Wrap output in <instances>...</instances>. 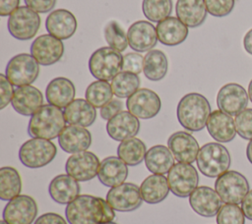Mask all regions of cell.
Instances as JSON below:
<instances>
[{"mask_svg": "<svg viewBox=\"0 0 252 224\" xmlns=\"http://www.w3.org/2000/svg\"><path fill=\"white\" fill-rule=\"evenodd\" d=\"M66 127L64 112L51 104L42 105L30 119L28 133L32 138L53 140Z\"/></svg>", "mask_w": 252, "mask_h": 224, "instance_id": "3957f363", "label": "cell"}, {"mask_svg": "<svg viewBox=\"0 0 252 224\" xmlns=\"http://www.w3.org/2000/svg\"><path fill=\"white\" fill-rule=\"evenodd\" d=\"M123 56L116 49L105 46L96 49L89 59L91 74L99 81H110L122 71Z\"/></svg>", "mask_w": 252, "mask_h": 224, "instance_id": "8992f818", "label": "cell"}, {"mask_svg": "<svg viewBox=\"0 0 252 224\" xmlns=\"http://www.w3.org/2000/svg\"><path fill=\"white\" fill-rule=\"evenodd\" d=\"M170 189L167 178L163 175L153 174L148 176L141 184L140 193L144 201L156 204L162 201L168 195Z\"/></svg>", "mask_w": 252, "mask_h": 224, "instance_id": "4dcf8cb0", "label": "cell"}, {"mask_svg": "<svg viewBox=\"0 0 252 224\" xmlns=\"http://www.w3.org/2000/svg\"><path fill=\"white\" fill-rule=\"evenodd\" d=\"M248 93L245 88L235 83H229L220 87L217 95V104L220 110L236 116L246 109L248 105Z\"/></svg>", "mask_w": 252, "mask_h": 224, "instance_id": "2e32d148", "label": "cell"}, {"mask_svg": "<svg viewBox=\"0 0 252 224\" xmlns=\"http://www.w3.org/2000/svg\"><path fill=\"white\" fill-rule=\"evenodd\" d=\"M77 20L73 13L65 9L52 11L45 20V28L49 34L65 40L74 35L77 29Z\"/></svg>", "mask_w": 252, "mask_h": 224, "instance_id": "ffe728a7", "label": "cell"}, {"mask_svg": "<svg viewBox=\"0 0 252 224\" xmlns=\"http://www.w3.org/2000/svg\"><path fill=\"white\" fill-rule=\"evenodd\" d=\"M208 99L197 92L185 94L178 102L176 115L180 125L190 132H199L205 128L211 115Z\"/></svg>", "mask_w": 252, "mask_h": 224, "instance_id": "7a4b0ae2", "label": "cell"}, {"mask_svg": "<svg viewBox=\"0 0 252 224\" xmlns=\"http://www.w3.org/2000/svg\"><path fill=\"white\" fill-rule=\"evenodd\" d=\"M167 146L178 162L190 164L196 161L200 150L196 139L191 134L184 131L173 133L168 138Z\"/></svg>", "mask_w": 252, "mask_h": 224, "instance_id": "ac0fdd59", "label": "cell"}, {"mask_svg": "<svg viewBox=\"0 0 252 224\" xmlns=\"http://www.w3.org/2000/svg\"><path fill=\"white\" fill-rule=\"evenodd\" d=\"M144 16L153 23H159L169 17L172 12L171 0H143Z\"/></svg>", "mask_w": 252, "mask_h": 224, "instance_id": "74e56055", "label": "cell"}, {"mask_svg": "<svg viewBox=\"0 0 252 224\" xmlns=\"http://www.w3.org/2000/svg\"><path fill=\"white\" fill-rule=\"evenodd\" d=\"M7 27L10 34L16 39L29 40L37 33L40 17L30 7L21 6L9 16Z\"/></svg>", "mask_w": 252, "mask_h": 224, "instance_id": "9c48e42d", "label": "cell"}, {"mask_svg": "<svg viewBox=\"0 0 252 224\" xmlns=\"http://www.w3.org/2000/svg\"><path fill=\"white\" fill-rule=\"evenodd\" d=\"M57 148L50 140L32 138L19 149L20 161L28 168L36 169L49 164L56 156Z\"/></svg>", "mask_w": 252, "mask_h": 224, "instance_id": "5b68a950", "label": "cell"}, {"mask_svg": "<svg viewBox=\"0 0 252 224\" xmlns=\"http://www.w3.org/2000/svg\"><path fill=\"white\" fill-rule=\"evenodd\" d=\"M20 0H0V15L2 17L10 16L19 8Z\"/></svg>", "mask_w": 252, "mask_h": 224, "instance_id": "c3c4849f", "label": "cell"}, {"mask_svg": "<svg viewBox=\"0 0 252 224\" xmlns=\"http://www.w3.org/2000/svg\"><path fill=\"white\" fill-rule=\"evenodd\" d=\"M99 164L100 162L94 153L85 150L71 154L66 161L65 170L78 182H86L97 175Z\"/></svg>", "mask_w": 252, "mask_h": 224, "instance_id": "4fadbf2b", "label": "cell"}, {"mask_svg": "<svg viewBox=\"0 0 252 224\" xmlns=\"http://www.w3.org/2000/svg\"><path fill=\"white\" fill-rule=\"evenodd\" d=\"M241 208L246 218L252 220V190L248 192L241 202Z\"/></svg>", "mask_w": 252, "mask_h": 224, "instance_id": "681fc988", "label": "cell"}, {"mask_svg": "<svg viewBox=\"0 0 252 224\" xmlns=\"http://www.w3.org/2000/svg\"><path fill=\"white\" fill-rule=\"evenodd\" d=\"M76 94L74 84L67 78L58 77L51 80L45 89V96L48 104L59 108L67 107Z\"/></svg>", "mask_w": 252, "mask_h": 224, "instance_id": "83f0119b", "label": "cell"}, {"mask_svg": "<svg viewBox=\"0 0 252 224\" xmlns=\"http://www.w3.org/2000/svg\"><path fill=\"white\" fill-rule=\"evenodd\" d=\"M248 96H249L250 101L252 102V80L250 81L249 85H248Z\"/></svg>", "mask_w": 252, "mask_h": 224, "instance_id": "f5cc1de1", "label": "cell"}, {"mask_svg": "<svg viewBox=\"0 0 252 224\" xmlns=\"http://www.w3.org/2000/svg\"><path fill=\"white\" fill-rule=\"evenodd\" d=\"M129 46L137 52L152 50L158 41L157 28L148 21H137L127 30Z\"/></svg>", "mask_w": 252, "mask_h": 224, "instance_id": "d6986e66", "label": "cell"}, {"mask_svg": "<svg viewBox=\"0 0 252 224\" xmlns=\"http://www.w3.org/2000/svg\"><path fill=\"white\" fill-rule=\"evenodd\" d=\"M237 134L244 140H252V108H246L235 116Z\"/></svg>", "mask_w": 252, "mask_h": 224, "instance_id": "60d3db41", "label": "cell"}, {"mask_svg": "<svg viewBox=\"0 0 252 224\" xmlns=\"http://www.w3.org/2000/svg\"><path fill=\"white\" fill-rule=\"evenodd\" d=\"M122 108H123V102L121 100L112 99L102 108H100V116L103 120L108 121L112 117H114L116 114L121 112Z\"/></svg>", "mask_w": 252, "mask_h": 224, "instance_id": "f6af8a7d", "label": "cell"}, {"mask_svg": "<svg viewBox=\"0 0 252 224\" xmlns=\"http://www.w3.org/2000/svg\"><path fill=\"white\" fill-rule=\"evenodd\" d=\"M206 127L210 136L219 142L231 141L237 133L232 117L220 109L211 113Z\"/></svg>", "mask_w": 252, "mask_h": 224, "instance_id": "cb8c5ba5", "label": "cell"}, {"mask_svg": "<svg viewBox=\"0 0 252 224\" xmlns=\"http://www.w3.org/2000/svg\"><path fill=\"white\" fill-rule=\"evenodd\" d=\"M174 156L168 146L157 144L147 150L145 156V164L153 174L163 175L168 173L174 165Z\"/></svg>", "mask_w": 252, "mask_h": 224, "instance_id": "1f68e13d", "label": "cell"}, {"mask_svg": "<svg viewBox=\"0 0 252 224\" xmlns=\"http://www.w3.org/2000/svg\"><path fill=\"white\" fill-rule=\"evenodd\" d=\"M243 46L245 51L252 55V28L246 32L243 38Z\"/></svg>", "mask_w": 252, "mask_h": 224, "instance_id": "f907efd6", "label": "cell"}, {"mask_svg": "<svg viewBox=\"0 0 252 224\" xmlns=\"http://www.w3.org/2000/svg\"><path fill=\"white\" fill-rule=\"evenodd\" d=\"M22 180L19 172L10 166L0 169V198L9 201L20 195Z\"/></svg>", "mask_w": 252, "mask_h": 224, "instance_id": "e575fe53", "label": "cell"}, {"mask_svg": "<svg viewBox=\"0 0 252 224\" xmlns=\"http://www.w3.org/2000/svg\"><path fill=\"white\" fill-rule=\"evenodd\" d=\"M0 224H8L6 221H4V220H1L0 221Z\"/></svg>", "mask_w": 252, "mask_h": 224, "instance_id": "11a10c76", "label": "cell"}, {"mask_svg": "<svg viewBox=\"0 0 252 224\" xmlns=\"http://www.w3.org/2000/svg\"><path fill=\"white\" fill-rule=\"evenodd\" d=\"M188 27L176 17H167L157 25L158 40L166 46H176L188 36Z\"/></svg>", "mask_w": 252, "mask_h": 224, "instance_id": "4316f807", "label": "cell"}, {"mask_svg": "<svg viewBox=\"0 0 252 224\" xmlns=\"http://www.w3.org/2000/svg\"><path fill=\"white\" fill-rule=\"evenodd\" d=\"M221 198L216 190L207 186L197 187L189 196L191 208L203 217H213L221 207Z\"/></svg>", "mask_w": 252, "mask_h": 224, "instance_id": "e0dca14e", "label": "cell"}, {"mask_svg": "<svg viewBox=\"0 0 252 224\" xmlns=\"http://www.w3.org/2000/svg\"><path fill=\"white\" fill-rule=\"evenodd\" d=\"M218 224H245V215L237 204L224 203L217 214Z\"/></svg>", "mask_w": 252, "mask_h": 224, "instance_id": "ab89813d", "label": "cell"}, {"mask_svg": "<svg viewBox=\"0 0 252 224\" xmlns=\"http://www.w3.org/2000/svg\"><path fill=\"white\" fill-rule=\"evenodd\" d=\"M196 162L203 175L218 178L228 171L231 159L225 146L219 142H208L200 148Z\"/></svg>", "mask_w": 252, "mask_h": 224, "instance_id": "277c9868", "label": "cell"}, {"mask_svg": "<svg viewBox=\"0 0 252 224\" xmlns=\"http://www.w3.org/2000/svg\"><path fill=\"white\" fill-rule=\"evenodd\" d=\"M5 75L13 85H29L37 79L39 64L32 54L20 53L9 60Z\"/></svg>", "mask_w": 252, "mask_h": 224, "instance_id": "52a82bcc", "label": "cell"}, {"mask_svg": "<svg viewBox=\"0 0 252 224\" xmlns=\"http://www.w3.org/2000/svg\"><path fill=\"white\" fill-rule=\"evenodd\" d=\"M175 13L188 28H197L205 22L208 11L205 0H177Z\"/></svg>", "mask_w": 252, "mask_h": 224, "instance_id": "f1b7e54d", "label": "cell"}, {"mask_svg": "<svg viewBox=\"0 0 252 224\" xmlns=\"http://www.w3.org/2000/svg\"><path fill=\"white\" fill-rule=\"evenodd\" d=\"M58 143L67 153L85 151L92 143V135L85 127L69 125L59 135Z\"/></svg>", "mask_w": 252, "mask_h": 224, "instance_id": "603a6c76", "label": "cell"}, {"mask_svg": "<svg viewBox=\"0 0 252 224\" xmlns=\"http://www.w3.org/2000/svg\"><path fill=\"white\" fill-rule=\"evenodd\" d=\"M144 68V57L137 52H129L123 56L122 71L136 75L142 73Z\"/></svg>", "mask_w": 252, "mask_h": 224, "instance_id": "7bdbcfd3", "label": "cell"}, {"mask_svg": "<svg viewBox=\"0 0 252 224\" xmlns=\"http://www.w3.org/2000/svg\"><path fill=\"white\" fill-rule=\"evenodd\" d=\"M37 215L35 200L27 195H19L5 205L3 220L8 224H32Z\"/></svg>", "mask_w": 252, "mask_h": 224, "instance_id": "8fae6325", "label": "cell"}, {"mask_svg": "<svg viewBox=\"0 0 252 224\" xmlns=\"http://www.w3.org/2000/svg\"><path fill=\"white\" fill-rule=\"evenodd\" d=\"M86 99L95 108H102L112 100L113 90L106 81H94L90 84L85 92Z\"/></svg>", "mask_w": 252, "mask_h": 224, "instance_id": "d590c367", "label": "cell"}, {"mask_svg": "<svg viewBox=\"0 0 252 224\" xmlns=\"http://www.w3.org/2000/svg\"><path fill=\"white\" fill-rule=\"evenodd\" d=\"M140 79L138 75L129 72H120L111 81L113 94L118 98H128L139 89Z\"/></svg>", "mask_w": 252, "mask_h": 224, "instance_id": "8d00e7d4", "label": "cell"}, {"mask_svg": "<svg viewBox=\"0 0 252 224\" xmlns=\"http://www.w3.org/2000/svg\"><path fill=\"white\" fill-rule=\"evenodd\" d=\"M127 166L118 156H108L100 162L97 178L105 187H117L123 184L128 176Z\"/></svg>", "mask_w": 252, "mask_h": 224, "instance_id": "d4e9b609", "label": "cell"}, {"mask_svg": "<svg viewBox=\"0 0 252 224\" xmlns=\"http://www.w3.org/2000/svg\"><path fill=\"white\" fill-rule=\"evenodd\" d=\"M79 182L68 174H61L51 180L48 193L51 198L60 204H68L80 196Z\"/></svg>", "mask_w": 252, "mask_h": 224, "instance_id": "484cf974", "label": "cell"}, {"mask_svg": "<svg viewBox=\"0 0 252 224\" xmlns=\"http://www.w3.org/2000/svg\"><path fill=\"white\" fill-rule=\"evenodd\" d=\"M65 216L70 224H101L112 221L115 212L103 198L80 195L67 204Z\"/></svg>", "mask_w": 252, "mask_h": 224, "instance_id": "6da1fadb", "label": "cell"}, {"mask_svg": "<svg viewBox=\"0 0 252 224\" xmlns=\"http://www.w3.org/2000/svg\"><path fill=\"white\" fill-rule=\"evenodd\" d=\"M14 88L11 82L7 79L6 75H0V95H1V104L0 109H4L10 102H12V98L14 96Z\"/></svg>", "mask_w": 252, "mask_h": 224, "instance_id": "ee69618b", "label": "cell"}, {"mask_svg": "<svg viewBox=\"0 0 252 224\" xmlns=\"http://www.w3.org/2000/svg\"><path fill=\"white\" fill-rule=\"evenodd\" d=\"M11 103L19 114L32 116L43 105V95L35 86L24 85L16 88Z\"/></svg>", "mask_w": 252, "mask_h": 224, "instance_id": "7402d4cb", "label": "cell"}, {"mask_svg": "<svg viewBox=\"0 0 252 224\" xmlns=\"http://www.w3.org/2000/svg\"><path fill=\"white\" fill-rule=\"evenodd\" d=\"M26 6L30 7L36 13H47L51 11L57 0H24Z\"/></svg>", "mask_w": 252, "mask_h": 224, "instance_id": "bcb514c9", "label": "cell"}, {"mask_svg": "<svg viewBox=\"0 0 252 224\" xmlns=\"http://www.w3.org/2000/svg\"><path fill=\"white\" fill-rule=\"evenodd\" d=\"M34 224H67L66 220L59 214L54 212H47L40 215Z\"/></svg>", "mask_w": 252, "mask_h": 224, "instance_id": "7dc6e473", "label": "cell"}, {"mask_svg": "<svg viewBox=\"0 0 252 224\" xmlns=\"http://www.w3.org/2000/svg\"><path fill=\"white\" fill-rule=\"evenodd\" d=\"M63 112L66 123L85 128L92 126L96 118L95 107L83 98L74 99Z\"/></svg>", "mask_w": 252, "mask_h": 224, "instance_id": "f546056e", "label": "cell"}, {"mask_svg": "<svg viewBox=\"0 0 252 224\" xmlns=\"http://www.w3.org/2000/svg\"><path fill=\"white\" fill-rule=\"evenodd\" d=\"M64 44L61 39L51 34H41L31 45V54L39 65L49 66L58 62L64 54Z\"/></svg>", "mask_w": 252, "mask_h": 224, "instance_id": "9a60e30c", "label": "cell"}, {"mask_svg": "<svg viewBox=\"0 0 252 224\" xmlns=\"http://www.w3.org/2000/svg\"><path fill=\"white\" fill-rule=\"evenodd\" d=\"M101 224H117V223H115L113 221H109V222H105V223H101Z\"/></svg>", "mask_w": 252, "mask_h": 224, "instance_id": "db71d44e", "label": "cell"}, {"mask_svg": "<svg viewBox=\"0 0 252 224\" xmlns=\"http://www.w3.org/2000/svg\"><path fill=\"white\" fill-rule=\"evenodd\" d=\"M106 201L116 211H133L139 208L143 201L140 187L133 183H123L111 188L107 192Z\"/></svg>", "mask_w": 252, "mask_h": 224, "instance_id": "5bb4252c", "label": "cell"}, {"mask_svg": "<svg viewBox=\"0 0 252 224\" xmlns=\"http://www.w3.org/2000/svg\"><path fill=\"white\" fill-rule=\"evenodd\" d=\"M147 147L144 141L137 138L122 140L117 147V155L128 166H136L145 160Z\"/></svg>", "mask_w": 252, "mask_h": 224, "instance_id": "836d02e7", "label": "cell"}, {"mask_svg": "<svg viewBox=\"0 0 252 224\" xmlns=\"http://www.w3.org/2000/svg\"><path fill=\"white\" fill-rule=\"evenodd\" d=\"M103 34L108 45L119 52L124 51L129 45L125 30L116 21H109L105 25L103 28Z\"/></svg>", "mask_w": 252, "mask_h": 224, "instance_id": "f35d334b", "label": "cell"}, {"mask_svg": "<svg viewBox=\"0 0 252 224\" xmlns=\"http://www.w3.org/2000/svg\"><path fill=\"white\" fill-rule=\"evenodd\" d=\"M167 58L161 50L153 49L145 55L143 73L150 81L158 82L162 80L167 73Z\"/></svg>", "mask_w": 252, "mask_h": 224, "instance_id": "d6a6232c", "label": "cell"}, {"mask_svg": "<svg viewBox=\"0 0 252 224\" xmlns=\"http://www.w3.org/2000/svg\"><path fill=\"white\" fill-rule=\"evenodd\" d=\"M167 181L173 195L178 197H187L198 187L199 174L192 164L178 162L169 170Z\"/></svg>", "mask_w": 252, "mask_h": 224, "instance_id": "30bf717a", "label": "cell"}, {"mask_svg": "<svg viewBox=\"0 0 252 224\" xmlns=\"http://www.w3.org/2000/svg\"><path fill=\"white\" fill-rule=\"evenodd\" d=\"M128 111L139 119H151L157 116L160 110V98L154 90L139 88L126 100Z\"/></svg>", "mask_w": 252, "mask_h": 224, "instance_id": "7c38bea8", "label": "cell"}, {"mask_svg": "<svg viewBox=\"0 0 252 224\" xmlns=\"http://www.w3.org/2000/svg\"><path fill=\"white\" fill-rule=\"evenodd\" d=\"M140 130L139 119L129 111H121L107 121L106 132L108 136L117 141L134 138Z\"/></svg>", "mask_w": 252, "mask_h": 224, "instance_id": "44dd1931", "label": "cell"}, {"mask_svg": "<svg viewBox=\"0 0 252 224\" xmlns=\"http://www.w3.org/2000/svg\"><path fill=\"white\" fill-rule=\"evenodd\" d=\"M246 156L249 160V162L252 164V140L248 142L246 147Z\"/></svg>", "mask_w": 252, "mask_h": 224, "instance_id": "816d5d0a", "label": "cell"}, {"mask_svg": "<svg viewBox=\"0 0 252 224\" xmlns=\"http://www.w3.org/2000/svg\"><path fill=\"white\" fill-rule=\"evenodd\" d=\"M215 190L224 203L238 204L248 194L249 183L241 173L228 170L217 178Z\"/></svg>", "mask_w": 252, "mask_h": 224, "instance_id": "ba28073f", "label": "cell"}, {"mask_svg": "<svg viewBox=\"0 0 252 224\" xmlns=\"http://www.w3.org/2000/svg\"><path fill=\"white\" fill-rule=\"evenodd\" d=\"M205 3L210 15L221 18L232 12L235 0H205Z\"/></svg>", "mask_w": 252, "mask_h": 224, "instance_id": "b9f144b4", "label": "cell"}]
</instances>
